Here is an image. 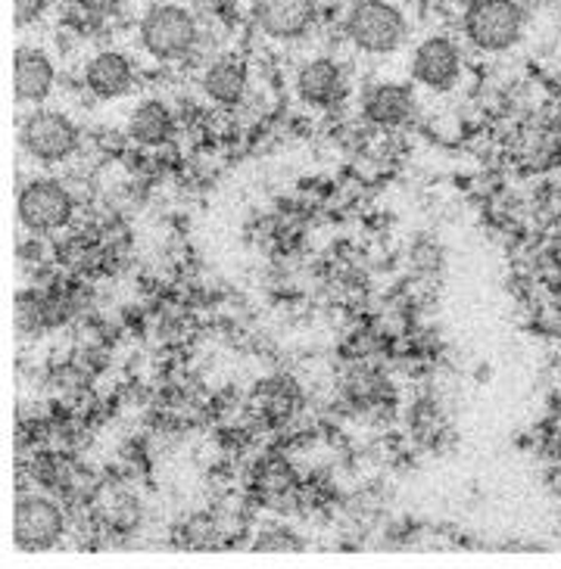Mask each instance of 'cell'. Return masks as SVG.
Listing matches in <instances>:
<instances>
[{"mask_svg":"<svg viewBox=\"0 0 561 569\" xmlns=\"http://www.w3.org/2000/svg\"><path fill=\"white\" fill-rule=\"evenodd\" d=\"M78 143L76 124L60 112H31L22 122V147L38 162H62Z\"/></svg>","mask_w":561,"mask_h":569,"instance_id":"cell-5","label":"cell"},{"mask_svg":"<svg viewBox=\"0 0 561 569\" xmlns=\"http://www.w3.org/2000/svg\"><path fill=\"white\" fill-rule=\"evenodd\" d=\"M524 31V13L514 0H471L465 10L468 41L481 50L499 53L518 44Z\"/></svg>","mask_w":561,"mask_h":569,"instance_id":"cell-2","label":"cell"},{"mask_svg":"<svg viewBox=\"0 0 561 569\" xmlns=\"http://www.w3.org/2000/svg\"><path fill=\"white\" fill-rule=\"evenodd\" d=\"M78 7L85 10V13H97V16H104V13H112L122 0H76Z\"/></svg>","mask_w":561,"mask_h":569,"instance_id":"cell-16","label":"cell"},{"mask_svg":"<svg viewBox=\"0 0 561 569\" xmlns=\"http://www.w3.org/2000/svg\"><path fill=\"white\" fill-rule=\"evenodd\" d=\"M296 93L309 107H334L343 97L341 69L331 60H312L296 76Z\"/></svg>","mask_w":561,"mask_h":569,"instance_id":"cell-9","label":"cell"},{"mask_svg":"<svg viewBox=\"0 0 561 569\" xmlns=\"http://www.w3.org/2000/svg\"><path fill=\"white\" fill-rule=\"evenodd\" d=\"M131 138L144 143V147H159V143H166L171 138V112L169 107H163L159 100H147V103H140L135 109V116H131Z\"/></svg>","mask_w":561,"mask_h":569,"instance_id":"cell-14","label":"cell"},{"mask_svg":"<svg viewBox=\"0 0 561 569\" xmlns=\"http://www.w3.org/2000/svg\"><path fill=\"white\" fill-rule=\"evenodd\" d=\"M47 0H16V22L19 26H31L38 16L45 13Z\"/></svg>","mask_w":561,"mask_h":569,"instance_id":"cell-15","label":"cell"},{"mask_svg":"<svg viewBox=\"0 0 561 569\" xmlns=\"http://www.w3.org/2000/svg\"><path fill=\"white\" fill-rule=\"evenodd\" d=\"M346 38L368 53H390L403 44L405 19L387 0H356L346 13Z\"/></svg>","mask_w":561,"mask_h":569,"instance_id":"cell-1","label":"cell"},{"mask_svg":"<svg viewBox=\"0 0 561 569\" xmlns=\"http://www.w3.org/2000/svg\"><path fill=\"white\" fill-rule=\"evenodd\" d=\"M194 41H197V22L181 7L171 3L154 7L140 22V44L156 60H181L190 53Z\"/></svg>","mask_w":561,"mask_h":569,"instance_id":"cell-3","label":"cell"},{"mask_svg":"<svg viewBox=\"0 0 561 569\" xmlns=\"http://www.w3.org/2000/svg\"><path fill=\"white\" fill-rule=\"evenodd\" d=\"M253 19L263 34L275 41L303 38L315 22V0H256Z\"/></svg>","mask_w":561,"mask_h":569,"instance_id":"cell-6","label":"cell"},{"mask_svg":"<svg viewBox=\"0 0 561 569\" xmlns=\"http://www.w3.org/2000/svg\"><path fill=\"white\" fill-rule=\"evenodd\" d=\"M362 109H365V119L381 128H393V124H403L409 116H412V93L403 84H377L372 91L365 93L362 100Z\"/></svg>","mask_w":561,"mask_h":569,"instance_id":"cell-12","label":"cell"},{"mask_svg":"<svg viewBox=\"0 0 561 569\" xmlns=\"http://www.w3.org/2000/svg\"><path fill=\"white\" fill-rule=\"evenodd\" d=\"M72 218V197L57 181H31L19 193V221L35 233L60 231Z\"/></svg>","mask_w":561,"mask_h":569,"instance_id":"cell-4","label":"cell"},{"mask_svg":"<svg viewBox=\"0 0 561 569\" xmlns=\"http://www.w3.org/2000/svg\"><path fill=\"white\" fill-rule=\"evenodd\" d=\"M203 88H206V93L216 103L234 107V103H240V97L247 91V66L240 60H234V57H222V60H216L206 69Z\"/></svg>","mask_w":561,"mask_h":569,"instance_id":"cell-13","label":"cell"},{"mask_svg":"<svg viewBox=\"0 0 561 569\" xmlns=\"http://www.w3.org/2000/svg\"><path fill=\"white\" fill-rule=\"evenodd\" d=\"M16 541L26 551H45L50 545H57L62 536V513L53 501L45 498H26L16 508Z\"/></svg>","mask_w":561,"mask_h":569,"instance_id":"cell-7","label":"cell"},{"mask_svg":"<svg viewBox=\"0 0 561 569\" xmlns=\"http://www.w3.org/2000/svg\"><path fill=\"white\" fill-rule=\"evenodd\" d=\"M85 81H88L94 97L112 100V97H122L131 88L135 72H131V62L125 60L122 53H97L85 69Z\"/></svg>","mask_w":561,"mask_h":569,"instance_id":"cell-11","label":"cell"},{"mask_svg":"<svg viewBox=\"0 0 561 569\" xmlns=\"http://www.w3.org/2000/svg\"><path fill=\"white\" fill-rule=\"evenodd\" d=\"M459 72H462L459 50H455V44L446 41V38H427V41L415 50L412 76L419 78L424 88L450 91L452 84L459 81Z\"/></svg>","mask_w":561,"mask_h":569,"instance_id":"cell-8","label":"cell"},{"mask_svg":"<svg viewBox=\"0 0 561 569\" xmlns=\"http://www.w3.org/2000/svg\"><path fill=\"white\" fill-rule=\"evenodd\" d=\"M13 78H16V97L26 100V103H38L45 100L50 88H53V62L47 60L41 50H19L16 53V66H13Z\"/></svg>","mask_w":561,"mask_h":569,"instance_id":"cell-10","label":"cell"}]
</instances>
